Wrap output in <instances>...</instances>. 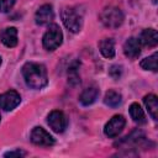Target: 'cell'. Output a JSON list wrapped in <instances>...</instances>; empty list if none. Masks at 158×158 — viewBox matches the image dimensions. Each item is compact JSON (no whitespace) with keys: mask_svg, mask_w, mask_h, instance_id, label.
Here are the masks:
<instances>
[{"mask_svg":"<svg viewBox=\"0 0 158 158\" xmlns=\"http://www.w3.org/2000/svg\"><path fill=\"white\" fill-rule=\"evenodd\" d=\"M22 75L27 86L32 89H42L48 83L47 70L43 64L28 62L22 67Z\"/></svg>","mask_w":158,"mask_h":158,"instance_id":"6da1fadb","label":"cell"},{"mask_svg":"<svg viewBox=\"0 0 158 158\" xmlns=\"http://www.w3.org/2000/svg\"><path fill=\"white\" fill-rule=\"evenodd\" d=\"M62 20L64 26L70 31V32H79L83 26V12L79 11L78 7H64L60 12Z\"/></svg>","mask_w":158,"mask_h":158,"instance_id":"7a4b0ae2","label":"cell"},{"mask_svg":"<svg viewBox=\"0 0 158 158\" xmlns=\"http://www.w3.org/2000/svg\"><path fill=\"white\" fill-rule=\"evenodd\" d=\"M123 14L116 6H107L100 14V20L109 28H117L123 22Z\"/></svg>","mask_w":158,"mask_h":158,"instance_id":"3957f363","label":"cell"},{"mask_svg":"<svg viewBox=\"0 0 158 158\" xmlns=\"http://www.w3.org/2000/svg\"><path fill=\"white\" fill-rule=\"evenodd\" d=\"M62 40H63V35H62L59 26L56 23H52V25H49L48 30L46 31L42 43L47 51H54L62 44Z\"/></svg>","mask_w":158,"mask_h":158,"instance_id":"277c9868","label":"cell"},{"mask_svg":"<svg viewBox=\"0 0 158 158\" xmlns=\"http://www.w3.org/2000/svg\"><path fill=\"white\" fill-rule=\"evenodd\" d=\"M47 122L49 125V127L57 132V133H60L63 132L65 128H67V125H68V120L65 117V115L59 111V110H53L48 117H47Z\"/></svg>","mask_w":158,"mask_h":158,"instance_id":"5b68a950","label":"cell"},{"mask_svg":"<svg viewBox=\"0 0 158 158\" xmlns=\"http://www.w3.org/2000/svg\"><path fill=\"white\" fill-rule=\"evenodd\" d=\"M126 125V120L122 115H115L112 116L109 122L105 125V128H104V132L107 137H116L121 133V131L123 130Z\"/></svg>","mask_w":158,"mask_h":158,"instance_id":"8992f818","label":"cell"},{"mask_svg":"<svg viewBox=\"0 0 158 158\" xmlns=\"http://www.w3.org/2000/svg\"><path fill=\"white\" fill-rule=\"evenodd\" d=\"M31 142L36 146L49 147L54 144V138L42 127H35L31 132Z\"/></svg>","mask_w":158,"mask_h":158,"instance_id":"52a82bcc","label":"cell"},{"mask_svg":"<svg viewBox=\"0 0 158 158\" xmlns=\"http://www.w3.org/2000/svg\"><path fill=\"white\" fill-rule=\"evenodd\" d=\"M21 102V96L15 90H9L0 95V109L5 111L14 110Z\"/></svg>","mask_w":158,"mask_h":158,"instance_id":"ba28073f","label":"cell"},{"mask_svg":"<svg viewBox=\"0 0 158 158\" xmlns=\"http://www.w3.org/2000/svg\"><path fill=\"white\" fill-rule=\"evenodd\" d=\"M54 17V14H53V9L51 5L46 4V5H42L37 11H36V15H35V20L38 25H46V23H49Z\"/></svg>","mask_w":158,"mask_h":158,"instance_id":"9c48e42d","label":"cell"},{"mask_svg":"<svg viewBox=\"0 0 158 158\" xmlns=\"http://www.w3.org/2000/svg\"><path fill=\"white\" fill-rule=\"evenodd\" d=\"M123 53L128 58H132V59L137 58L139 56V53H141V43H139V41L137 38H135V37H130L123 44Z\"/></svg>","mask_w":158,"mask_h":158,"instance_id":"30bf717a","label":"cell"},{"mask_svg":"<svg viewBox=\"0 0 158 158\" xmlns=\"http://www.w3.org/2000/svg\"><path fill=\"white\" fill-rule=\"evenodd\" d=\"M138 41H139V43H142L146 47H156L158 43V33L154 28L143 30Z\"/></svg>","mask_w":158,"mask_h":158,"instance_id":"8fae6325","label":"cell"},{"mask_svg":"<svg viewBox=\"0 0 158 158\" xmlns=\"http://www.w3.org/2000/svg\"><path fill=\"white\" fill-rule=\"evenodd\" d=\"M99 96V88L95 85H91L89 88H86L79 96V101L81 102V105L84 106H89L93 102H95V100Z\"/></svg>","mask_w":158,"mask_h":158,"instance_id":"7c38bea8","label":"cell"},{"mask_svg":"<svg viewBox=\"0 0 158 158\" xmlns=\"http://www.w3.org/2000/svg\"><path fill=\"white\" fill-rule=\"evenodd\" d=\"M0 40L6 47H15L17 44V30L15 27H7L0 33Z\"/></svg>","mask_w":158,"mask_h":158,"instance_id":"4fadbf2b","label":"cell"},{"mask_svg":"<svg viewBox=\"0 0 158 158\" xmlns=\"http://www.w3.org/2000/svg\"><path fill=\"white\" fill-rule=\"evenodd\" d=\"M143 102H144L149 115L152 116V118L157 120L158 118V100H157V96L153 95V94H148L143 98Z\"/></svg>","mask_w":158,"mask_h":158,"instance_id":"5bb4252c","label":"cell"},{"mask_svg":"<svg viewBox=\"0 0 158 158\" xmlns=\"http://www.w3.org/2000/svg\"><path fill=\"white\" fill-rule=\"evenodd\" d=\"M99 49L105 58H114L115 56V43L112 38H104L99 42Z\"/></svg>","mask_w":158,"mask_h":158,"instance_id":"9a60e30c","label":"cell"},{"mask_svg":"<svg viewBox=\"0 0 158 158\" xmlns=\"http://www.w3.org/2000/svg\"><path fill=\"white\" fill-rule=\"evenodd\" d=\"M122 101V96L120 93L115 91V90H109L106 94H105V98H104V102L110 106V107H117Z\"/></svg>","mask_w":158,"mask_h":158,"instance_id":"2e32d148","label":"cell"},{"mask_svg":"<svg viewBox=\"0 0 158 158\" xmlns=\"http://www.w3.org/2000/svg\"><path fill=\"white\" fill-rule=\"evenodd\" d=\"M130 115H131V117H132V120L135 122H138V123L144 122V112H143V110L141 109V106L137 102L131 104V106H130Z\"/></svg>","mask_w":158,"mask_h":158,"instance_id":"e0dca14e","label":"cell"},{"mask_svg":"<svg viewBox=\"0 0 158 158\" xmlns=\"http://www.w3.org/2000/svg\"><path fill=\"white\" fill-rule=\"evenodd\" d=\"M68 81L73 86H77V85L80 84V78H79V74H78V62H74L69 67V70H68Z\"/></svg>","mask_w":158,"mask_h":158,"instance_id":"ac0fdd59","label":"cell"},{"mask_svg":"<svg viewBox=\"0 0 158 158\" xmlns=\"http://www.w3.org/2000/svg\"><path fill=\"white\" fill-rule=\"evenodd\" d=\"M139 65L146 70H153L157 72V53H153L152 56L142 59Z\"/></svg>","mask_w":158,"mask_h":158,"instance_id":"d6986e66","label":"cell"},{"mask_svg":"<svg viewBox=\"0 0 158 158\" xmlns=\"http://www.w3.org/2000/svg\"><path fill=\"white\" fill-rule=\"evenodd\" d=\"M16 0H0V12H7L14 6Z\"/></svg>","mask_w":158,"mask_h":158,"instance_id":"ffe728a7","label":"cell"},{"mask_svg":"<svg viewBox=\"0 0 158 158\" xmlns=\"http://www.w3.org/2000/svg\"><path fill=\"white\" fill-rule=\"evenodd\" d=\"M109 74L114 78V79H118L122 74V67L121 65H112L109 70Z\"/></svg>","mask_w":158,"mask_h":158,"instance_id":"44dd1931","label":"cell"},{"mask_svg":"<svg viewBox=\"0 0 158 158\" xmlns=\"http://www.w3.org/2000/svg\"><path fill=\"white\" fill-rule=\"evenodd\" d=\"M26 153L23 151H20V149H16V151H10L7 153H5L4 156L5 157H23Z\"/></svg>","mask_w":158,"mask_h":158,"instance_id":"7402d4cb","label":"cell"},{"mask_svg":"<svg viewBox=\"0 0 158 158\" xmlns=\"http://www.w3.org/2000/svg\"><path fill=\"white\" fill-rule=\"evenodd\" d=\"M0 64H1V58H0Z\"/></svg>","mask_w":158,"mask_h":158,"instance_id":"603a6c76","label":"cell"}]
</instances>
